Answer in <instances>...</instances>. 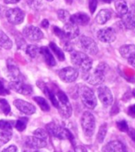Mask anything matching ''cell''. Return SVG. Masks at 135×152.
Returning a JSON list of instances; mask_svg holds the SVG:
<instances>
[{
    "label": "cell",
    "mask_w": 135,
    "mask_h": 152,
    "mask_svg": "<svg viewBox=\"0 0 135 152\" xmlns=\"http://www.w3.org/2000/svg\"><path fill=\"white\" fill-rule=\"evenodd\" d=\"M108 66L105 63H100L93 70H89L87 72H83V79L91 85H99L103 84L105 80L106 72Z\"/></svg>",
    "instance_id": "1"
},
{
    "label": "cell",
    "mask_w": 135,
    "mask_h": 152,
    "mask_svg": "<svg viewBox=\"0 0 135 152\" xmlns=\"http://www.w3.org/2000/svg\"><path fill=\"white\" fill-rule=\"evenodd\" d=\"M70 58L75 68L80 69L83 72H88L92 68V59L89 58L85 53L73 50L71 52Z\"/></svg>",
    "instance_id": "2"
},
{
    "label": "cell",
    "mask_w": 135,
    "mask_h": 152,
    "mask_svg": "<svg viewBox=\"0 0 135 152\" xmlns=\"http://www.w3.org/2000/svg\"><path fill=\"white\" fill-rule=\"evenodd\" d=\"M56 97L59 103L57 109L60 115L65 119H68L73 114V107L67 95L61 90H57L56 92Z\"/></svg>",
    "instance_id": "3"
},
{
    "label": "cell",
    "mask_w": 135,
    "mask_h": 152,
    "mask_svg": "<svg viewBox=\"0 0 135 152\" xmlns=\"http://www.w3.org/2000/svg\"><path fill=\"white\" fill-rule=\"evenodd\" d=\"M78 93L83 105L89 109H94L97 105V99L95 93L90 88L86 85H80Z\"/></svg>",
    "instance_id": "4"
},
{
    "label": "cell",
    "mask_w": 135,
    "mask_h": 152,
    "mask_svg": "<svg viewBox=\"0 0 135 152\" xmlns=\"http://www.w3.org/2000/svg\"><path fill=\"white\" fill-rule=\"evenodd\" d=\"M46 132L53 135V137L59 139L60 140H73V135L67 128L62 127L55 122H50L46 125Z\"/></svg>",
    "instance_id": "5"
},
{
    "label": "cell",
    "mask_w": 135,
    "mask_h": 152,
    "mask_svg": "<svg viewBox=\"0 0 135 152\" xmlns=\"http://www.w3.org/2000/svg\"><path fill=\"white\" fill-rule=\"evenodd\" d=\"M80 122L84 135L87 137H91L95 129V119L92 113L90 112H83Z\"/></svg>",
    "instance_id": "6"
},
{
    "label": "cell",
    "mask_w": 135,
    "mask_h": 152,
    "mask_svg": "<svg viewBox=\"0 0 135 152\" xmlns=\"http://www.w3.org/2000/svg\"><path fill=\"white\" fill-rule=\"evenodd\" d=\"M5 15L8 22L12 25H18L22 23L25 16V12L18 7L7 9Z\"/></svg>",
    "instance_id": "7"
},
{
    "label": "cell",
    "mask_w": 135,
    "mask_h": 152,
    "mask_svg": "<svg viewBox=\"0 0 135 152\" xmlns=\"http://www.w3.org/2000/svg\"><path fill=\"white\" fill-rule=\"evenodd\" d=\"M80 44L82 50L84 51L85 53H88L90 55L97 54L99 52V48L95 41L92 38L83 35L80 38Z\"/></svg>",
    "instance_id": "8"
},
{
    "label": "cell",
    "mask_w": 135,
    "mask_h": 152,
    "mask_svg": "<svg viewBox=\"0 0 135 152\" xmlns=\"http://www.w3.org/2000/svg\"><path fill=\"white\" fill-rule=\"evenodd\" d=\"M58 76L60 80L65 83L74 82L79 76V71L75 67L63 68L58 71Z\"/></svg>",
    "instance_id": "9"
},
{
    "label": "cell",
    "mask_w": 135,
    "mask_h": 152,
    "mask_svg": "<svg viewBox=\"0 0 135 152\" xmlns=\"http://www.w3.org/2000/svg\"><path fill=\"white\" fill-rule=\"evenodd\" d=\"M22 34L28 40L38 42L44 37V34L41 30L34 26H26L23 28Z\"/></svg>",
    "instance_id": "10"
},
{
    "label": "cell",
    "mask_w": 135,
    "mask_h": 152,
    "mask_svg": "<svg viewBox=\"0 0 135 152\" xmlns=\"http://www.w3.org/2000/svg\"><path fill=\"white\" fill-rule=\"evenodd\" d=\"M9 87L16 92L24 96H29L33 93L32 86L24 82L23 80L10 81Z\"/></svg>",
    "instance_id": "11"
},
{
    "label": "cell",
    "mask_w": 135,
    "mask_h": 152,
    "mask_svg": "<svg viewBox=\"0 0 135 152\" xmlns=\"http://www.w3.org/2000/svg\"><path fill=\"white\" fill-rule=\"evenodd\" d=\"M98 97L105 107H109L112 104L113 95L110 88L107 86H100L97 89Z\"/></svg>",
    "instance_id": "12"
},
{
    "label": "cell",
    "mask_w": 135,
    "mask_h": 152,
    "mask_svg": "<svg viewBox=\"0 0 135 152\" xmlns=\"http://www.w3.org/2000/svg\"><path fill=\"white\" fill-rule=\"evenodd\" d=\"M97 37L102 42L111 43L116 39V33L113 28L105 27L98 31Z\"/></svg>",
    "instance_id": "13"
},
{
    "label": "cell",
    "mask_w": 135,
    "mask_h": 152,
    "mask_svg": "<svg viewBox=\"0 0 135 152\" xmlns=\"http://www.w3.org/2000/svg\"><path fill=\"white\" fill-rule=\"evenodd\" d=\"M14 105L17 107V109L26 115H33L36 112L35 106L25 100L17 99L14 100Z\"/></svg>",
    "instance_id": "14"
},
{
    "label": "cell",
    "mask_w": 135,
    "mask_h": 152,
    "mask_svg": "<svg viewBox=\"0 0 135 152\" xmlns=\"http://www.w3.org/2000/svg\"><path fill=\"white\" fill-rule=\"evenodd\" d=\"M7 73L9 77L11 79V81L15 80H23L22 76L21 74L20 70L15 64L13 60H8L7 62Z\"/></svg>",
    "instance_id": "15"
},
{
    "label": "cell",
    "mask_w": 135,
    "mask_h": 152,
    "mask_svg": "<svg viewBox=\"0 0 135 152\" xmlns=\"http://www.w3.org/2000/svg\"><path fill=\"white\" fill-rule=\"evenodd\" d=\"M25 146L30 149H41L47 146L46 140H41L35 136H27L25 140Z\"/></svg>",
    "instance_id": "16"
},
{
    "label": "cell",
    "mask_w": 135,
    "mask_h": 152,
    "mask_svg": "<svg viewBox=\"0 0 135 152\" xmlns=\"http://www.w3.org/2000/svg\"><path fill=\"white\" fill-rule=\"evenodd\" d=\"M63 31L68 39H74L80 34V29L78 27V26L72 23L71 21L65 23Z\"/></svg>",
    "instance_id": "17"
},
{
    "label": "cell",
    "mask_w": 135,
    "mask_h": 152,
    "mask_svg": "<svg viewBox=\"0 0 135 152\" xmlns=\"http://www.w3.org/2000/svg\"><path fill=\"white\" fill-rule=\"evenodd\" d=\"M103 152H127V150L123 142L115 140L106 144L103 147Z\"/></svg>",
    "instance_id": "18"
},
{
    "label": "cell",
    "mask_w": 135,
    "mask_h": 152,
    "mask_svg": "<svg viewBox=\"0 0 135 152\" xmlns=\"http://www.w3.org/2000/svg\"><path fill=\"white\" fill-rule=\"evenodd\" d=\"M70 21L77 26H86L90 22V17L86 13L77 12L71 15Z\"/></svg>",
    "instance_id": "19"
},
{
    "label": "cell",
    "mask_w": 135,
    "mask_h": 152,
    "mask_svg": "<svg viewBox=\"0 0 135 152\" xmlns=\"http://www.w3.org/2000/svg\"><path fill=\"white\" fill-rule=\"evenodd\" d=\"M123 25L129 30L135 29V12L130 8L125 15L121 17Z\"/></svg>",
    "instance_id": "20"
},
{
    "label": "cell",
    "mask_w": 135,
    "mask_h": 152,
    "mask_svg": "<svg viewBox=\"0 0 135 152\" xmlns=\"http://www.w3.org/2000/svg\"><path fill=\"white\" fill-rule=\"evenodd\" d=\"M40 55H41L45 60V63L49 66H55L56 65V60L52 54V53L50 52V50H49V48L45 47V46H42L40 48Z\"/></svg>",
    "instance_id": "21"
},
{
    "label": "cell",
    "mask_w": 135,
    "mask_h": 152,
    "mask_svg": "<svg viewBox=\"0 0 135 152\" xmlns=\"http://www.w3.org/2000/svg\"><path fill=\"white\" fill-rule=\"evenodd\" d=\"M110 18H111V11L108 9H103L96 15L95 22L99 25H103L110 20Z\"/></svg>",
    "instance_id": "22"
},
{
    "label": "cell",
    "mask_w": 135,
    "mask_h": 152,
    "mask_svg": "<svg viewBox=\"0 0 135 152\" xmlns=\"http://www.w3.org/2000/svg\"><path fill=\"white\" fill-rule=\"evenodd\" d=\"M119 53L122 57L126 59H130L135 56V45H124L119 48Z\"/></svg>",
    "instance_id": "23"
},
{
    "label": "cell",
    "mask_w": 135,
    "mask_h": 152,
    "mask_svg": "<svg viewBox=\"0 0 135 152\" xmlns=\"http://www.w3.org/2000/svg\"><path fill=\"white\" fill-rule=\"evenodd\" d=\"M115 9L120 18L128 12V6L125 0H114Z\"/></svg>",
    "instance_id": "24"
},
{
    "label": "cell",
    "mask_w": 135,
    "mask_h": 152,
    "mask_svg": "<svg viewBox=\"0 0 135 152\" xmlns=\"http://www.w3.org/2000/svg\"><path fill=\"white\" fill-rule=\"evenodd\" d=\"M0 46L5 50H10L13 46L12 41L2 30H0Z\"/></svg>",
    "instance_id": "25"
},
{
    "label": "cell",
    "mask_w": 135,
    "mask_h": 152,
    "mask_svg": "<svg viewBox=\"0 0 135 152\" xmlns=\"http://www.w3.org/2000/svg\"><path fill=\"white\" fill-rule=\"evenodd\" d=\"M49 48L50 50H52L54 54L57 56V58H58V60L62 61H65V53L63 52V50L59 48L57 45H56L54 42H50L49 43Z\"/></svg>",
    "instance_id": "26"
},
{
    "label": "cell",
    "mask_w": 135,
    "mask_h": 152,
    "mask_svg": "<svg viewBox=\"0 0 135 152\" xmlns=\"http://www.w3.org/2000/svg\"><path fill=\"white\" fill-rule=\"evenodd\" d=\"M33 100L38 104V106L41 107V109L44 112H49L50 110L49 104L45 98L41 97V96H34Z\"/></svg>",
    "instance_id": "27"
},
{
    "label": "cell",
    "mask_w": 135,
    "mask_h": 152,
    "mask_svg": "<svg viewBox=\"0 0 135 152\" xmlns=\"http://www.w3.org/2000/svg\"><path fill=\"white\" fill-rule=\"evenodd\" d=\"M40 48H38L35 45H29L26 46L25 53L26 54L29 55L31 58H36L38 55L40 54Z\"/></svg>",
    "instance_id": "28"
},
{
    "label": "cell",
    "mask_w": 135,
    "mask_h": 152,
    "mask_svg": "<svg viewBox=\"0 0 135 152\" xmlns=\"http://www.w3.org/2000/svg\"><path fill=\"white\" fill-rule=\"evenodd\" d=\"M15 123L10 120H0V131L3 132H12V128Z\"/></svg>",
    "instance_id": "29"
},
{
    "label": "cell",
    "mask_w": 135,
    "mask_h": 152,
    "mask_svg": "<svg viewBox=\"0 0 135 152\" xmlns=\"http://www.w3.org/2000/svg\"><path fill=\"white\" fill-rule=\"evenodd\" d=\"M12 132H0V147L7 143L12 138Z\"/></svg>",
    "instance_id": "30"
},
{
    "label": "cell",
    "mask_w": 135,
    "mask_h": 152,
    "mask_svg": "<svg viewBox=\"0 0 135 152\" xmlns=\"http://www.w3.org/2000/svg\"><path fill=\"white\" fill-rule=\"evenodd\" d=\"M57 18H59V20L63 22V23H68L70 21L71 15L69 14V12L66 10H64V9H60V10H57Z\"/></svg>",
    "instance_id": "31"
},
{
    "label": "cell",
    "mask_w": 135,
    "mask_h": 152,
    "mask_svg": "<svg viewBox=\"0 0 135 152\" xmlns=\"http://www.w3.org/2000/svg\"><path fill=\"white\" fill-rule=\"evenodd\" d=\"M28 118L27 117H22L18 119L15 124V127L18 132H23L26 128V125L28 124Z\"/></svg>",
    "instance_id": "32"
},
{
    "label": "cell",
    "mask_w": 135,
    "mask_h": 152,
    "mask_svg": "<svg viewBox=\"0 0 135 152\" xmlns=\"http://www.w3.org/2000/svg\"><path fill=\"white\" fill-rule=\"evenodd\" d=\"M107 124H103V125H101L97 135V140L99 142H103L104 139L107 135Z\"/></svg>",
    "instance_id": "33"
},
{
    "label": "cell",
    "mask_w": 135,
    "mask_h": 152,
    "mask_svg": "<svg viewBox=\"0 0 135 152\" xmlns=\"http://www.w3.org/2000/svg\"><path fill=\"white\" fill-rule=\"evenodd\" d=\"M0 110L6 115L10 112V106L5 99H0Z\"/></svg>",
    "instance_id": "34"
},
{
    "label": "cell",
    "mask_w": 135,
    "mask_h": 152,
    "mask_svg": "<svg viewBox=\"0 0 135 152\" xmlns=\"http://www.w3.org/2000/svg\"><path fill=\"white\" fill-rule=\"evenodd\" d=\"M33 136L38 137L41 140H46L48 139V132L42 128H38L33 132Z\"/></svg>",
    "instance_id": "35"
},
{
    "label": "cell",
    "mask_w": 135,
    "mask_h": 152,
    "mask_svg": "<svg viewBox=\"0 0 135 152\" xmlns=\"http://www.w3.org/2000/svg\"><path fill=\"white\" fill-rule=\"evenodd\" d=\"M53 31L61 41H64L65 40V39H68V38L65 36V33H64L63 30L60 29V28L57 27V26H53Z\"/></svg>",
    "instance_id": "36"
},
{
    "label": "cell",
    "mask_w": 135,
    "mask_h": 152,
    "mask_svg": "<svg viewBox=\"0 0 135 152\" xmlns=\"http://www.w3.org/2000/svg\"><path fill=\"white\" fill-rule=\"evenodd\" d=\"M26 2L31 8L38 9L42 3V0H26Z\"/></svg>",
    "instance_id": "37"
},
{
    "label": "cell",
    "mask_w": 135,
    "mask_h": 152,
    "mask_svg": "<svg viewBox=\"0 0 135 152\" xmlns=\"http://www.w3.org/2000/svg\"><path fill=\"white\" fill-rule=\"evenodd\" d=\"M117 127L118 129L120 130L121 132H127L128 130H129L127 123L126 122L125 120H121V121L117 122Z\"/></svg>",
    "instance_id": "38"
},
{
    "label": "cell",
    "mask_w": 135,
    "mask_h": 152,
    "mask_svg": "<svg viewBox=\"0 0 135 152\" xmlns=\"http://www.w3.org/2000/svg\"><path fill=\"white\" fill-rule=\"evenodd\" d=\"M98 4V0H90L89 2V9L91 14H94V12L96 10Z\"/></svg>",
    "instance_id": "39"
},
{
    "label": "cell",
    "mask_w": 135,
    "mask_h": 152,
    "mask_svg": "<svg viewBox=\"0 0 135 152\" xmlns=\"http://www.w3.org/2000/svg\"><path fill=\"white\" fill-rule=\"evenodd\" d=\"M10 94V91L6 88L3 83L0 81V96H6V95Z\"/></svg>",
    "instance_id": "40"
},
{
    "label": "cell",
    "mask_w": 135,
    "mask_h": 152,
    "mask_svg": "<svg viewBox=\"0 0 135 152\" xmlns=\"http://www.w3.org/2000/svg\"><path fill=\"white\" fill-rule=\"evenodd\" d=\"M2 152H18V147L15 145H10L9 147H6L5 149H3Z\"/></svg>",
    "instance_id": "41"
},
{
    "label": "cell",
    "mask_w": 135,
    "mask_h": 152,
    "mask_svg": "<svg viewBox=\"0 0 135 152\" xmlns=\"http://www.w3.org/2000/svg\"><path fill=\"white\" fill-rule=\"evenodd\" d=\"M128 135L130 137V139L135 142V129L134 128H130L128 130Z\"/></svg>",
    "instance_id": "42"
},
{
    "label": "cell",
    "mask_w": 135,
    "mask_h": 152,
    "mask_svg": "<svg viewBox=\"0 0 135 152\" xmlns=\"http://www.w3.org/2000/svg\"><path fill=\"white\" fill-rule=\"evenodd\" d=\"M128 113L130 116H133V117H135V104L132 105L129 107L128 109Z\"/></svg>",
    "instance_id": "43"
},
{
    "label": "cell",
    "mask_w": 135,
    "mask_h": 152,
    "mask_svg": "<svg viewBox=\"0 0 135 152\" xmlns=\"http://www.w3.org/2000/svg\"><path fill=\"white\" fill-rule=\"evenodd\" d=\"M74 152H88L87 149L83 146L79 145L75 147V151Z\"/></svg>",
    "instance_id": "44"
},
{
    "label": "cell",
    "mask_w": 135,
    "mask_h": 152,
    "mask_svg": "<svg viewBox=\"0 0 135 152\" xmlns=\"http://www.w3.org/2000/svg\"><path fill=\"white\" fill-rule=\"evenodd\" d=\"M41 26H42L43 28L47 29V28L49 27V21H48L47 19H44V20L41 22Z\"/></svg>",
    "instance_id": "45"
},
{
    "label": "cell",
    "mask_w": 135,
    "mask_h": 152,
    "mask_svg": "<svg viewBox=\"0 0 135 152\" xmlns=\"http://www.w3.org/2000/svg\"><path fill=\"white\" fill-rule=\"evenodd\" d=\"M21 0H3V2L6 4H15L18 3V2H20Z\"/></svg>",
    "instance_id": "46"
},
{
    "label": "cell",
    "mask_w": 135,
    "mask_h": 152,
    "mask_svg": "<svg viewBox=\"0 0 135 152\" xmlns=\"http://www.w3.org/2000/svg\"><path fill=\"white\" fill-rule=\"evenodd\" d=\"M6 11H7L6 7H3V6L0 5V18H3V15L6 14Z\"/></svg>",
    "instance_id": "47"
},
{
    "label": "cell",
    "mask_w": 135,
    "mask_h": 152,
    "mask_svg": "<svg viewBox=\"0 0 135 152\" xmlns=\"http://www.w3.org/2000/svg\"><path fill=\"white\" fill-rule=\"evenodd\" d=\"M128 61L130 63V65H131L134 68H135V56L132 57L130 59H128Z\"/></svg>",
    "instance_id": "48"
},
{
    "label": "cell",
    "mask_w": 135,
    "mask_h": 152,
    "mask_svg": "<svg viewBox=\"0 0 135 152\" xmlns=\"http://www.w3.org/2000/svg\"><path fill=\"white\" fill-rule=\"evenodd\" d=\"M103 2H104V3H110L111 2H112V0H102Z\"/></svg>",
    "instance_id": "49"
},
{
    "label": "cell",
    "mask_w": 135,
    "mask_h": 152,
    "mask_svg": "<svg viewBox=\"0 0 135 152\" xmlns=\"http://www.w3.org/2000/svg\"><path fill=\"white\" fill-rule=\"evenodd\" d=\"M131 9H132V10H134V12H135V3H134L132 7H131Z\"/></svg>",
    "instance_id": "50"
},
{
    "label": "cell",
    "mask_w": 135,
    "mask_h": 152,
    "mask_svg": "<svg viewBox=\"0 0 135 152\" xmlns=\"http://www.w3.org/2000/svg\"><path fill=\"white\" fill-rule=\"evenodd\" d=\"M46 1H49V2H52V1H53V0H46Z\"/></svg>",
    "instance_id": "51"
},
{
    "label": "cell",
    "mask_w": 135,
    "mask_h": 152,
    "mask_svg": "<svg viewBox=\"0 0 135 152\" xmlns=\"http://www.w3.org/2000/svg\"><path fill=\"white\" fill-rule=\"evenodd\" d=\"M68 152H73V151H68Z\"/></svg>",
    "instance_id": "52"
},
{
    "label": "cell",
    "mask_w": 135,
    "mask_h": 152,
    "mask_svg": "<svg viewBox=\"0 0 135 152\" xmlns=\"http://www.w3.org/2000/svg\"><path fill=\"white\" fill-rule=\"evenodd\" d=\"M37 152H39V151H37Z\"/></svg>",
    "instance_id": "53"
}]
</instances>
